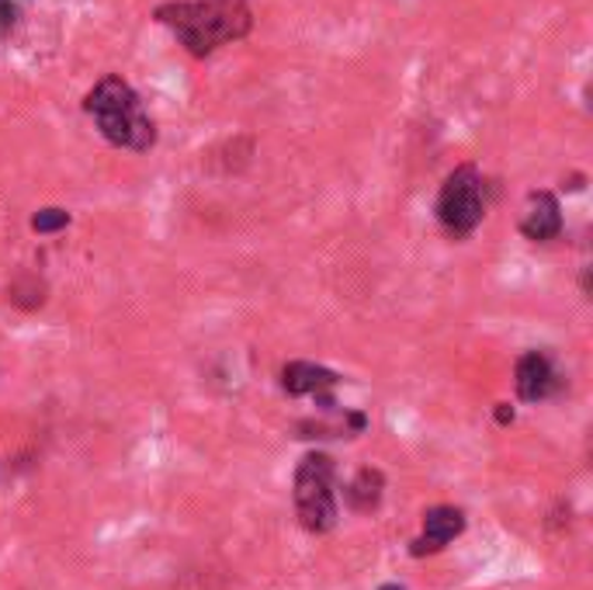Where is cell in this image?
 Returning a JSON list of instances; mask_svg holds the SVG:
<instances>
[{"instance_id":"6da1fadb","label":"cell","mask_w":593,"mask_h":590,"mask_svg":"<svg viewBox=\"0 0 593 590\" xmlns=\"http://www.w3.org/2000/svg\"><path fill=\"white\" fill-rule=\"evenodd\" d=\"M154 18L167 24L195 59L213 56L219 46L247 39L254 28L247 0H167Z\"/></svg>"},{"instance_id":"7a4b0ae2","label":"cell","mask_w":593,"mask_h":590,"mask_svg":"<svg viewBox=\"0 0 593 590\" xmlns=\"http://www.w3.org/2000/svg\"><path fill=\"white\" fill-rule=\"evenodd\" d=\"M83 111L95 118L98 132L118 146V150H132L146 154L157 142V126L154 118L146 115L139 95L122 80V77H105L95 83V91H87Z\"/></svg>"},{"instance_id":"3957f363","label":"cell","mask_w":593,"mask_h":590,"mask_svg":"<svg viewBox=\"0 0 593 590\" xmlns=\"http://www.w3.org/2000/svg\"><path fill=\"white\" fill-rule=\"evenodd\" d=\"M295 511L313 535H323L337 524V472L330 455L313 452L295 469Z\"/></svg>"},{"instance_id":"277c9868","label":"cell","mask_w":593,"mask_h":590,"mask_svg":"<svg viewBox=\"0 0 593 590\" xmlns=\"http://www.w3.org/2000/svg\"><path fill=\"white\" fill-rule=\"evenodd\" d=\"M486 216L483 177L476 167H458L448 174L437 195V219L448 236H468Z\"/></svg>"},{"instance_id":"5b68a950","label":"cell","mask_w":593,"mask_h":590,"mask_svg":"<svg viewBox=\"0 0 593 590\" xmlns=\"http://www.w3.org/2000/svg\"><path fill=\"white\" fill-rule=\"evenodd\" d=\"M337 382H340L337 372L323 368V365H313V362H291L281 372L285 393H291V396H316L323 403V410H334L337 406L334 396H330V390L337 386Z\"/></svg>"},{"instance_id":"8992f818","label":"cell","mask_w":593,"mask_h":590,"mask_svg":"<svg viewBox=\"0 0 593 590\" xmlns=\"http://www.w3.org/2000/svg\"><path fill=\"white\" fill-rule=\"evenodd\" d=\"M521 233L535 244L555 240V236L562 233V209H559V198L552 191H531L527 195Z\"/></svg>"},{"instance_id":"52a82bcc","label":"cell","mask_w":593,"mask_h":590,"mask_svg":"<svg viewBox=\"0 0 593 590\" xmlns=\"http://www.w3.org/2000/svg\"><path fill=\"white\" fill-rule=\"evenodd\" d=\"M465 528V514L458 508H431L424 514V535L413 539L409 552L413 555H427V552H441L452 539L462 535Z\"/></svg>"},{"instance_id":"ba28073f","label":"cell","mask_w":593,"mask_h":590,"mask_svg":"<svg viewBox=\"0 0 593 590\" xmlns=\"http://www.w3.org/2000/svg\"><path fill=\"white\" fill-rule=\"evenodd\" d=\"M555 390V368L548 362V354L527 351L517 358V396L527 403H538Z\"/></svg>"},{"instance_id":"9c48e42d","label":"cell","mask_w":593,"mask_h":590,"mask_svg":"<svg viewBox=\"0 0 593 590\" xmlns=\"http://www.w3.org/2000/svg\"><path fill=\"white\" fill-rule=\"evenodd\" d=\"M382 486H385V480H382L378 469H362L358 476L350 480V486H347V504L354 511H362V514L375 511L378 500H382Z\"/></svg>"},{"instance_id":"30bf717a","label":"cell","mask_w":593,"mask_h":590,"mask_svg":"<svg viewBox=\"0 0 593 590\" xmlns=\"http://www.w3.org/2000/svg\"><path fill=\"white\" fill-rule=\"evenodd\" d=\"M70 226V213L67 209H39L32 216V229L36 233H59Z\"/></svg>"},{"instance_id":"8fae6325","label":"cell","mask_w":593,"mask_h":590,"mask_svg":"<svg viewBox=\"0 0 593 590\" xmlns=\"http://www.w3.org/2000/svg\"><path fill=\"white\" fill-rule=\"evenodd\" d=\"M18 24V4L14 0H0V39H8Z\"/></svg>"},{"instance_id":"7c38bea8","label":"cell","mask_w":593,"mask_h":590,"mask_svg":"<svg viewBox=\"0 0 593 590\" xmlns=\"http://www.w3.org/2000/svg\"><path fill=\"white\" fill-rule=\"evenodd\" d=\"M496 421H500V424H514V406H511V403H500V406H496Z\"/></svg>"},{"instance_id":"4fadbf2b","label":"cell","mask_w":593,"mask_h":590,"mask_svg":"<svg viewBox=\"0 0 593 590\" xmlns=\"http://www.w3.org/2000/svg\"><path fill=\"white\" fill-rule=\"evenodd\" d=\"M378 590H403L399 583H385V587H378Z\"/></svg>"}]
</instances>
